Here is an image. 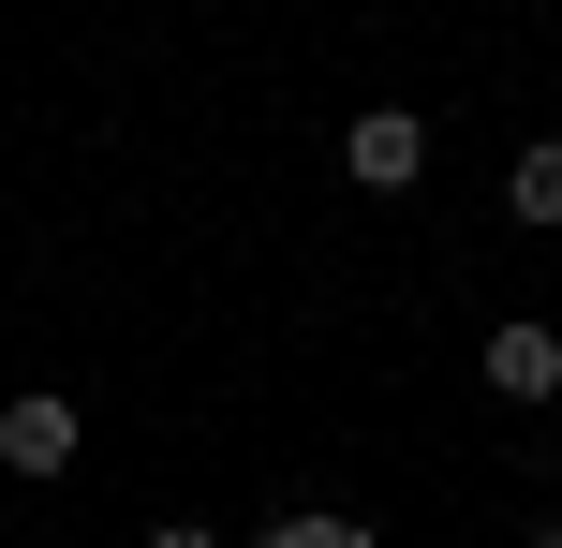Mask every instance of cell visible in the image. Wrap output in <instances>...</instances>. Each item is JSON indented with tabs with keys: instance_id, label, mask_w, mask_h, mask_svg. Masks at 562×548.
<instances>
[{
	"instance_id": "2",
	"label": "cell",
	"mask_w": 562,
	"mask_h": 548,
	"mask_svg": "<svg viewBox=\"0 0 562 548\" xmlns=\"http://www.w3.org/2000/svg\"><path fill=\"white\" fill-rule=\"evenodd\" d=\"M474 371H488V401H562V326L548 312H504L474 342Z\"/></svg>"
},
{
	"instance_id": "1",
	"label": "cell",
	"mask_w": 562,
	"mask_h": 548,
	"mask_svg": "<svg viewBox=\"0 0 562 548\" xmlns=\"http://www.w3.org/2000/svg\"><path fill=\"white\" fill-rule=\"evenodd\" d=\"M340 178H356V193H415V178H429V119L415 104H370L356 134H340Z\"/></svg>"
},
{
	"instance_id": "5",
	"label": "cell",
	"mask_w": 562,
	"mask_h": 548,
	"mask_svg": "<svg viewBox=\"0 0 562 548\" xmlns=\"http://www.w3.org/2000/svg\"><path fill=\"white\" fill-rule=\"evenodd\" d=\"M504 208H518V223H562V134H548V148H518V164H504Z\"/></svg>"
},
{
	"instance_id": "7",
	"label": "cell",
	"mask_w": 562,
	"mask_h": 548,
	"mask_svg": "<svg viewBox=\"0 0 562 548\" xmlns=\"http://www.w3.org/2000/svg\"><path fill=\"white\" fill-rule=\"evenodd\" d=\"M533 548H562V519H533Z\"/></svg>"
},
{
	"instance_id": "6",
	"label": "cell",
	"mask_w": 562,
	"mask_h": 548,
	"mask_svg": "<svg viewBox=\"0 0 562 548\" xmlns=\"http://www.w3.org/2000/svg\"><path fill=\"white\" fill-rule=\"evenodd\" d=\"M148 548H223V534H207V519H164V534H148Z\"/></svg>"
},
{
	"instance_id": "4",
	"label": "cell",
	"mask_w": 562,
	"mask_h": 548,
	"mask_svg": "<svg viewBox=\"0 0 562 548\" xmlns=\"http://www.w3.org/2000/svg\"><path fill=\"white\" fill-rule=\"evenodd\" d=\"M252 548H385V534H370L356 504H281V519H267Z\"/></svg>"
},
{
	"instance_id": "3",
	"label": "cell",
	"mask_w": 562,
	"mask_h": 548,
	"mask_svg": "<svg viewBox=\"0 0 562 548\" xmlns=\"http://www.w3.org/2000/svg\"><path fill=\"white\" fill-rule=\"evenodd\" d=\"M0 460H15V474H75V401H59V385L0 401Z\"/></svg>"
}]
</instances>
